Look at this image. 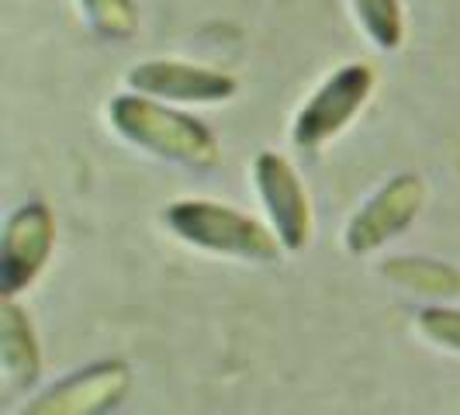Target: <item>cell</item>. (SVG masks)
Returning a JSON list of instances; mask_svg holds the SVG:
<instances>
[{
	"mask_svg": "<svg viewBox=\"0 0 460 415\" xmlns=\"http://www.w3.org/2000/svg\"><path fill=\"white\" fill-rule=\"evenodd\" d=\"M426 208V181L419 173H394L349 215L343 229V250L349 256L381 253L392 239L405 235Z\"/></svg>",
	"mask_w": 460,
	"mask_h": 415,
	"instance_id": "cell-5",
	"label": "cell"
},
{
	"mask_svg": "<svg viewBox=\"0 0 460 415\" xmlns=\"http://www.w3.org/2000/svg\"><path fill=\"white\" fill-rule=\"evenodd\" d=\"M108 125L121 142L153 156V160L187 166V170H215L222 163V142L201 118L184 111L181 104H166L136 91H121L108 101Z\"/></svg>",
	"mask_w": 460,
	"mask_h": 415,
	"instance_id": "cell-1",
	"label": "cell"
},
{
	"mask_svg": "<svg viewBox=\"0 0 460 415\" xmlns=\"http://www.w3.org/2000/svg\"><path fill=\"white\" fill-rule=\"evenodd\" d=\"M163 225L173 239H181L190 250L211 256H229L239 263L270 267L280 263L284 246L270 229V222H260L250 211L211 198H177L163 208Z\"/></svg>",
	"mask_w": 460,
	"mask_h": 415,
	"instance_id": "cell-2",
	"label": "cell"
},
{
	"mask_svg": "<svg viewBox=\"0 0 460 415\" xmlns=\"http://www.w3.org/2000/svg\"><path fill=\"white\" fill-rule=\"evenodd\" d=\"M256 198L263 205V215L277 232L284 253L298 256L312 246L315 235V211H312V194L301 181L298 166L284 153L260 149L250 166Z\"/></svg>",
	"mask_w": 460,
	"mask_h": 415,
	"instance_id": "cell-4",
	"label": "cell"
},
{
	"mask_svg": "<svg viewBox=\"0 0 460 415\" xmlns=\"http://www.w3.org/2000/svg\"><path fill=\"white\" fill-rule=\"evenodd\" d=\"M125 91L146 93L166 104L181 108H208V104H226L239 93V80L218 66L190 63V59H142L125 73Z\"/></svg>",
	"mask_w": 460,
	"mask_h": 415,
	"instance_id": "cell-7",
	"label": "cell"
},
{
	"mask_svg": "<svg viewBox=\"0 0 460 415\" xmlns=\"http://www.w3.org/2000/svg\"><path fill=\"white\" fill-rule=\"evenodd\" d=\"M93 35L108 42H128L138 35V0H73Z\"/></svg>",
	"mask_w": 460,
	"mask_h": 415,
	"instance_id": "cell-12",
	"label": "cell"
},
{
	"mask_svg": "<svg viewBox=\"0 0 460 415\" xmlns=\"http://www.w3.org/2000/svg\"><path fill=\"white\" fill-rule=\"evenodd\" d=\"M377 87V73L370 63H343L336 66L315 91L301 101V108L291 118V146L298 153H319L332 138H340L367 108Z\"/></svg>",
	"mask_w": 460,
	"mask_h": 415,
	"instance_id": "cell-3",
	"label": "cell"
},
{
	"mask_svg": "<svg viewBox=\"0 0 460 415\" xmlns=\"http://www.w3.org/2000/svg\"><path fill=\"white\" fill-rule=\"evenodd\" d=\"M56 253V215L46 201L18 205L0 232V295L18 298L46 274Z\"/></svg>",
	"mask_w": 460,
	"mask_h": 415,
	"instance_id": "cell-8",
	"label": "cell"
},
{
	"mask_svg": "<svg viewBox=\"0 0 460 415\" xmlns=\"http://www.w3.org/2000/svg\"><path fill=\"white\" fill-rule=\"evenodd\" d=\"M357 28L377 52H398L405 46V4L402 0H346Z\"/></svg>",
	"mask_w": 460,
	"mask_h": 415,
	"instance_id": "cell-11",
	"label": "cell"
},
{
	"mask_svg": "<svg viewBox=\"0 0 460 415\" xmlns=\"http://www.w3.org/2000/svg\"><path fill=\"white\" fill-rule=\"evenodd\" d=\"M132 381L136 374L125 360L104 357L52 381L49 388L31 394L14 415H111L128 398Z\"/></svg>",
	"mask_w": 460,
	"mask_h": 415,
	"instance_id": "cell-6",
	"label": "cell"
},
{
	"mask_svg": "<svg viewBox=\"0 0 460 415\" xmlns=\"http://www.w3.org/2000/svg\"><path fill=\"white\" fill-rule=\"evenodd\" d=\"M377 274L388 277V284L412 291V295H429V298H457L460 295V270L447 260L433 256H388Z\"/></svg>",
	"mask_w": 460,
	"mask_h": 415,
	"instance_id": "cell-10",
	"label": "cell"
},
{
	"mask_svg": "<svg viewBox=\"0 0 460 415\" xmlns=\"http://www.w3.org/2000/svg\"><path fill=\"white\" fill-rule=\"evenodd\" d=\"M415 329L426 343L447 353H460V308L457 305H426L415 312Z\"/></svg>",
	"mask_w": 460,
	"mask_h": 415,
	"instance_id": "cell-13",
	"label": "cell"
},
{
	"mask_svg": "<svg viewBox=\"0 0 460 415\" xmlns=\"http://www.w3.org/2000/svg\"><path fill=\"white\" fill-rule=\"evenodd\" d=\"M0 367L11 392H28L42 377V346L31 325L28 308L18 298H4L0 305Z\"/></svg>",
	"mask_w": 460,
	"mask_h": 415,
	"instance_id": "cell-9",
	"label": "cell"
}]
</instances>
